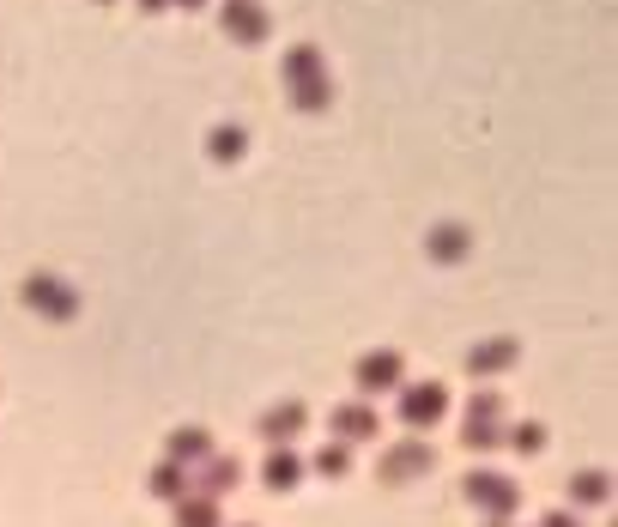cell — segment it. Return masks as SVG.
<instances>
[{"mask_svg": "<svg viewBox=\"0 0 618 527\" xmlns=\"http://www.w3.org/2000/svg\"><path fill=\"white\" fill-rule=\"evenodd\" d=\"M412 413H418V419H431V413H437V388H418V394L407 400V419H412Z\"/></svg>", "mask_w": 618, "mask_h": 527, "instance_id": "3957f363", "label": "cell"}, {"mask_svg": "<svg viewBox=\"0 0 618 527\" xmlns=\"http://www.w3.org/2000/svg\"><path fill=\"white\" fill-rule=\"evenodd\" d=\"M285 79H291V91H297L304 109L328 104V79H321V55H315V49H291V55H285Z\"/></svg>", "mask_w": 618, "mask_h": 527, "instance_id": "6da1fadb", "label": "cell"}, {"mask_svg": "<svg viewBox=\"0 0 618 527\" xmlns=\"http://www.w3.org/2000/svg\"><path fill=\"white\" fill-rule=\"evenodd\" d=\"M146 6H164V0H146Z\"/></svg>", "mask_w": 618, "mask_h": 527, "instance_id": "5b68a950", "label": "cell"}, {"mask_svg": "<svg viewBox=\"0 0 618 527\" xmlns=\"http://www.w3.org/2000/svg\"><path fill=\"white\" fill-rule=\"evenodd\" d=\"M182 6H201V0H182Z\"/></svg>", "mask_w": 618, "mask_h": 527, "instance_id": "8992f818", "label": "cell"}, {"mask_svg": "<svg viewBox=\"0 0 618 527\" xmlns=\"http://www.w3.org/2000/svg\"><path fill=\"white\" fill-rule=\"evenodd\" d=\"M218 25L237 36V43H261L267 36V6H255V0H225V12H218Z\"/></svg>", "mask_w": 618, "mask_h": 527, "instance_id": "7a4b0ae2", "label": "cell"}, {"mask_svg": "<svg viewBox=\"0 0 618 527\" xmlns=\"http://www.w3.org/2000/svg\"><path fill=\"white\" fill-rule=\"evenodd\" d=\"M212 152H218V158H237V152H242V134H237V128H225V134H212Z\"/></svg>", "mask_w": 618, "mask_h": 527, "instance_id": "277c9868", "label": "cell"}]
</instances>
